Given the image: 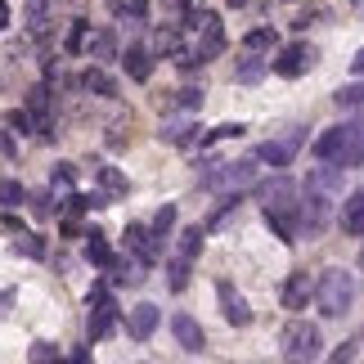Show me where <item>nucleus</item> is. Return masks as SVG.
<instances>
[{"label":"nucleus","instance_id":"f257e3e1","mask_svg":"<svg viewBox=\"0 0 364 364\" xmlns=\"http://www.w3.org/2000/svg\"><path fill=\"white\" fill-rule=\"evenodd\" d=\"M257 162V158H252ZM252 162H207V171H203V189H212L216 198H239L243 189L257 185V166Z\"/></svg>","mask_w":364,"mask_h":364},{"label":"nucleus","instance_id":"f03ea898","mask_svg":"<svg viewBox=\"0 0 364 364\" xmlns=\"http://www.w3.org/2000/svg\"><path fill=\"white\" fill-rule=\"evenodd\" d=\"M351 301H355V279L346 274V270H324L319 274V292H315V306H319V315H328V319H342L346 311H351Z\"/></svg>","mask_w":364,"mask_h":364},{"label":"nucleus","instance_id":"7ed1b4c3","mask_svg":"<svg viewBox=\"0 0 364 364\" xmlns=\"http://www.w3.org/2000/svg\"><path fill=\"white\" fill-rule=\"evenodd\" d=\"M279 346H284V360L301 364V360H319L324 338H319V328L311 324V319H292V324L284 328V338H279Z\"/></svg>","mask_w":364,"mask_h":364},{"label":"nucleus","instance_id":"20e7f679","mask_svg":"<svg viewBox=\"0 0 364 364\" xmlns=\"http://www.w3.org/2000/svg\"><path fill=\"white\" fill-rule=\"evenodd\" d=\"M113 328H117V306L108 297V284H95L90 288V324H86V333H90V342H104Z\"/></svg>","mask_w":364,"mask_h":364},{"label":"nucleus","instance_id":"39448f33","mask_svg":"<svg viewBox=\"0 0 364 364\" xmlns=\"http://www.w3.org/2000/svg\"><path fill=\"white\" fill-rule=\"evenodd\" d=\"M189 27H193V36H198V41H193V46H198L203 63H207V59H216V54L225 50V27H220V18H216L212 9L193 14V18H189Z\"/></svg>","mask_w":364,"mask_h":364},{"label":"nucleus","instance_id":"423d86ee","mask_svg":"<svg viewBox=\"0 0 364 364\" xmlns=\"http://www.w3.org/2000/svg\"><path fill=\"white\" fill-rule=\"evenodd\" d=\"M252 193H257L261 212H288V207H301L297 203V185H292L288 176H274V180H261V185H252Z\"/></svg>","mask_w":364,"mask_h":364},{"label":"nucleus","instance_id":"0eeeda50","mask_svg":"<svg viewBox=\"0 0 364 364\" xmlns=\"http://www.w3.org/2000/svg\"><path fill=\"white\" fill-rule=\"evenodd\" d=\"M149 265L153 261L144 257V252H131V247H126V257H117L113 265H108V274H113L117 288H139L149 279Z\"/></svg>","mask_w":364,"mask_h":364},{"label":"nucleus","instance_id":"6e6552de","mask_svg":"<svg viewBox=\"0 0 364 364\" xmlns=\"http://www.w3.org/2000/svg\"><path fill=\"white\" fill-rule=\"evenodd\" d=\"M23 108L32 113L36 135H41V139H54V104H50V86H32V90H27V100H23Z\"/></svg>","mask_w":364,"mask_h":364},{"label":"nucleus","instance_id":"1a4fd4ad","mask_svg":"<svg viewBox=\"0 0 364 364\" xmlns=\"http://www.w3.org/2000/svg\"><path fill=\"white\" fill-rule=\"evenodd\" d=\"M216 301H220L225 324H234V328H247L252 324V306H247V297L230 284V279H225V284H216Z\"/></svg>","mask_w":364,"mask_h":364},{"label":"nucleus","instance_id":"9d476101","mask_svg":"<svg viewBox=\"0 0 364 364\" xmlns=\"http://www.w3.org/2000/svg\"><path fill=\"white\" fill-rule=\"evenodd\" d=\"M297 149H301V131H288L284 139H265V144H257V153H252V158L265 162V166H288Z\"/></svg>","mask_w":364,"mask_h":364},{"label":"nucleus","instance_id":"9b49d317","mask_svg":"<svg viewBox=\"0 0 364 364\" xmlns=\"http://www.w3.org/2000/svg\"><path fill=\"white\" fill-rule=\"evenodd\" d=\"M77 90H81V95H90V100H117V81L104 73V63L86 68V73L77 77Z\"/></svg>","mask_w":364,"mask_h":364},{"label":"nucleus","instance_id":"f8f14e48","mask_svg":"<svg viewBox=\"0 0 364 364\" xmlns=\"http://www.w3.org/2000/svg\"><path fill=\"white\" fill-rule=\"evenodd\" d=\"M311 63H315L311 46H284L279 59H274V73L279 77H301V73H311Z\"/></svg>","mask_w":364,"mask_h":364},{"label":"nucleus","instance_id":"ddd939ff","mask_svg":"<svg viewBox=\"0 0 364 364\" xmlns=\"http://www.w3.org/2000/svg\"><path fill=\"white\" fill-rule=\"evenodd\" d=\"M328 212H333V193H319V189H306V203H301V220L306 230L319 234L328 225Z\"/></svg>","mask_w":364,"mask_h":364},{"label":"nucleus","instance_id":"4468645a","mask_svg":"<svg viewBox=\"0 0 364 364\" xmlns=\"http://www.w3.org/2000/svg\"><path fill=\"white\" fill-rule=\"evenodd\" d=\"M171 333H176V342L185 346L189 355H203V351H207V333H203V324H198L193 315H176V319H171Z\"/></svg>","mask_w":364,"mask_h":364},{"label":"nucleus","instance_id":"2eb2a0df","mask_svg":"<svg viewBox=\"0 0 364 364\" xmlns=\"http://www.w3.org/2000/svg\"><path fill=\"white\" fill-rule=\"evenodd\" d=\"M158 306L153 301H139V306H131V315H126V333H131L135 342H149L153 338V328H158Z\"/></svg>","mask_w":364,"mask_h":364},{"label":"nucleus","instance_id":"dca6fc26","mask_svg":"<svg viewBox=\"0 0 364 364\" xmlns=\"http://www.w3.org/2000/svg\"><path fill=\"white\" fill-rule=\"evenodd\" d=\"M265 225L274 230V239L297 243V234H301L306 220H301V207H288V212H274V207H270V212H265Z\"/></svg>","mask_w":364,"mask_h":364},{"label":"nucleus","instance_id":"f3484780","mask_svg":"<svg viewBox=\"0 0 364 364\" xmlns=\"http://www.w3.org/2000/svg\"><path fill=\"white\" fill-rule=\"evenodd\" d=\"M315 292H319V279H311V274H292L288 284H284V306H288V311H306Z\"/></svg>","mask_w":364,"mask_h":364},{"label":"nucleus","instance_id":"a211bd4d","mask_svg":"<svg viewBox=\"0 0 364 364\" xmlns=\"http://www.w3.org/2000/svg\"><path fill=\"white\" fill-rule=\"evenodd\" d=\"M126 247H131V252H144L149 261H158L162 239L153 234V225H135V220H131V225H126Z\"/></svg>","mask_w":364,"mask_h":364},{"label":"nucleus","instance_id":"6ab92c4d","mask_svg":"<svg viewBox=\"0 0 364 364\" xmlns=\"http://www.w3.org/2000/svg\"><path fill=\"white\" fill-rule=\"evenodd\" d=\"M338 166H364V122H346V144H342V158Z\"/></svg>","mask_w":364,"mask_h":364},{"label":"nucleus","instance_id":"aec40b11","mask_svg":"<svg viewBox=\"0 0 364 364\" xmlns=\"http://www.w3.org/2000/svg\"><path fill=\"white\" fill-rule=\"evenodd\" d=\"M338 220H342V230H346V234H355V239H364V185H360V189L351 193V198L342 203Z\"/></svg>","mask_w":364,"mask_h":364},{"label":"nucleus","instance_id":"412c9836","mask_svg":"<svg viewBox=\"0 0 364 364\" xmlns=\"http://www.w3.org/2000/svg\"><path fill=\"white\" fill-rule=\"evenodd\" d=\"M122 68L131 73V81H149V77H153V50L131 46V50L122 54Z\"/></svg>","mask_w":364,"mask_h":364},{"label":"nucleus","instance_id":"4be33fe9","mask_svg":"<svg viewBox=\"0 0 364 364\" xmlns=\"http://www.w3.org/2000/svg\"><path fill=\"white\" fill-rule=\"evenodd\" d=\"M342 144H346V126H333V131H324V135L315 139L311 153H315L319 162H338L342 158Z\"/></svg>","mask_w":364,"mask_h":364},{"label":"nucleus","instance_id":"5701e85b","mask_svg":"<svg viewBox=\"0 0 364 364\" xmlns=\"http://www.w3.org/2000/svg\"><path fill=\"white\" fill-rule=\"evenodd\" d=\"M59 0H27V32L32 36H46L50 32V9Z\"/></svg>","mask_w":364,"mask_h":364},{"label":"nucleus","instance_id":"b1692460","mask_svg":"<svg viewBox=\"0 0 364 364\" xmlns=\"http://www.w3.org/2000/svg\"><path fill=\"white\" fill-rule=\"evenodd\" d=\"M86 54H90L95 63H108V59H113V54H117V41H113V32H104V27H100V32H95V27H90Z\"/></svg>","mask_w":364,"mask_h":364},{"label":"nucleus","instance_id":"393cba45","mask_svg":"<svg viewBox=\"0 0 364 364\" xmlns=\"http://www.w3.org/2000/svg\"><path fill=\"white\" fill-rule=\"evenodd\" d=\"M86 261H90V265H100V270H108V265L117 261V257H113V247L104 243V234H100V230H90V234H86Z\"/></svg>","mask_w":364,"mask_h":364},{"label":"nucleus","instance_id":"a878e982","mask_svg":"<svg viewBox=\"0 0 364 364\" xmlns=\"http://www.w3.org/2000/svg\"><path fill=\"white\" fill-rule=\"evenodd\" d=\"M265 73H270V63H265L261 54H252V50H247V59L239 63V73H234V81H239V86H257V81H261Z\"/></svg>","mask_w":364,"mask_h":364},{"label":"nucleus","instance_id":"bb28decb","mask_svg":"<svg viewBox=\"0 0 364 364\" xmlns=\"http://www.w3.org/2000/svg\"><path fill=\"white\" fill-rule=\"evenodd\" d=\"M73 180H77V166L73 162H59V166H54V176H50V193H54V198H73Z\"/></svg>","mask_w":364,"mask_h":364},{"label":"nucleus","instance_id":"cd10ccee","mask_svg":"<svg viewBox=\"0 0 364 364\" xmlns=\"http://www.w3.org/2000/svg\"><path fill=\"white\" fill-rule=\"evenodd\" d=\"M95 180H100V189H104V193H113V198H122V193H126V176L117 171V166L95 162Z\"/></svg>","mask_w":364,"mask_h":364},{"label":"nucleus","instance_id":"c85d7f7f","mask_svg":"<svg viewBox=\"0 0 364 364\" xmlns=\"http://www.w3.org/2000/svg\"><path fill=\"white\" fill-rule=\"evenodd\" d=\"M108 9H113L122 23H144V14H149V0H108Z\"/></svg>","mask_w":364,"mask_h":364},{"label":"nucleus","instance_id":"c756f323","mask_svg":"<svg viewBox=\"0 0 364 364\" xmlns=\"http://www.w3.org/2000/svg\"><path fill=\"white\" fill-rule=\"evenodd\" d=\"M189 131H193V126H189L185 117H166V122H162V131H158V139H162V144H185Z\"/></svg>","mask_w":364,"mask_h":364},{"label":"nucleus","instance_id":"7c9ffc66","mask_svg":"<svg viewBox=\"0 0 364 364\" xmlns=\"http://www.w3.org/2000/svg\"><path fill=\"white\" fill-rule=\"evenodd\" d=\"M203 225H189L185 234H180V243H176V257H185V261H193V257H198V247H203Z\"/></svg>","mask_w":364,"mask_h":364},{"label":"nucleus","instance_id":"2f4dec72","mask_svg":"<svg viewBox=\"0 0 364 364\" xmlns=\"http://www.w3.org/2000/svg\"><path fill=\"white\" fill-rule=\"evenodd\" d=\"M86 41H90V23H73V27H68V36H63V50L68 54H81V50H86Z\"/></svg>","mask_w":364,"mask_h":364},{"label":"nucleus","instance_id":"473e14b6","mask_svg":"<svg viewBox=\"0 0 364 364\" xmlns=\"http://www.w3.org/2000/svg\"><path fill=\"white\" fill-rule=\"evenodd\" d=\"M243 50H252V54L274 50V27H257V32H247L243 36Z\"/></svg>","mask_w":364,"mask_h":364},{"label":"nucleus","instance_id":"72a5a7b5","mask_svg":"<svg viewBox=\"0 0 364 364\" xmlns=\"http://www.w3.org/2000/svg\"><path fill=\"white\" fill-rule=\"evenodd\" d=\"M14 252H18V257H32V261H41V257H46V243H41L36 239V234H18V239H14Z\"/></svg>","mask_w":364,"mask_h":364},{"label":"nucleus","instance_id":"f704fd0d","mask_svg":"<svg viewBox=\"0 0 364 364\" xmlns=\"http://www.w3.org/2000/svg\"><path fill=\"white\" fill-rule=\"evenodd\" d=\"M333 100H338V108H364V81L360 86H342Z\"/></svg>","mask_w":364,"mask_h":364},{"label":"nucleus","instance_id":"c9c22d12","mask_svg":"<svg viewBox=\"0 0 364 364\" xmlns=\"http://www.w3.org/2000/svg\"><path fill=\"white\" fill-rule=\"evenodd\" d=\"M171 225H176V207L166 203V207H158V216H153V234H158V239H166V234H171Z\"/></svg>","mask_w":364,"mask_h":364},{"label":"nucleus","instance_id":"e433bc0d","mask_svg":"<svg viewBox=\"0 0 364 364\" xmlns=\"http://www.w3.org/2000/svg\"><path fill=\"white\" fill-rule=\"evenodd\" d=\"M203 86H185V90H176V100H180V108H185V113H193V108H203Z\"/></svg>","mask_w":364,"mask_h":364},{"label":"nucleus","instance_id":"4c0bfd02","mask_svg":"<svg viewBox=\"0 0 364 364\" xmlns=\"http://www.w3.org/2000/svg\"><path fill=\"white\" fill-rule=\"evenodd\" d=\"M189 265H193V261H185V257H176V261H171V288H176V292H185V288H189Z\"/></svg>","mask_w":364,"mask_h":364},{"label":"nucleus","instance_id":"58836bf2","mask_svg":"<svg viewBox=\"0 0 364 364\" xmlns=\"http://www.w3.org/2000/svg\"><path fill=\"white\" fill-rule=\"evenodd\" d=\"M234 216H239V203H234V198H230V207H225V212H220V216H212V220H207V234H220V230H225V225H230V220H234Z\"/></svg>","mask_w":364,"mask_h":364},{"label":"nucleus","instance_id":"ea45409f","mask_svg":"<svg viewBox=\"0 0 364 364\" xmlns=\"http://www.w3.org/2000/svg\"><path fill=\"white\" fill-rule=\"evenodd\" d=\"M0 198H5V207H18V203H27V193H23V185H18V180H5Z\"/></svg>","mask_w":364,"mask_h":364},{"label":"nucleus","instance_id":"a19ab883","mask_svg":"<svg viewBox=\"0 0 364 364\" xmlns=\"http://www.w3.org/2000/svg\"><path fill=\"white\" fill-rule=\"evenodd\" d=\"M243 131H247L243 122H225V126H216V131H212V144H216V139H239Z\"/></svg>","mask_w":364,"mask_h":364},{"label":"nucleus","instance_id":"79ce46f5","mask_svg":"<svg viewBox=\"0 0 364 364\" xmlns=\"http://www.w3.org/2000/svg\"><path fill=\"white\" fill-rule=\"evenodd\" d=\"M27 355H32L36 364H46V360H59V346H54V342H36V346H32Z\"/></svg>","mask_w":364,"mask_h":364},{"label":"nucleus","instance_id":"37998d69","mask_svg":"<svg viewBox=\"0 0 364 364\" xmlns=\"http://www.w3.org/2000/svg\"><path fill=\"white\" fill-rule=\"evenodd\" d=\"M50 198H54V193H36V198H32V216H41V220H46V216H54Z\"/></svg>","mask_w":364,"mask_h":364},{"label":"nucleus","instance_id":"c03bdc74","mask_svg":"<svg viewBox=\"0 0 364 364\" xmlns=\"http://www.w3.org/2000/svg\"><path fill=\"white\" fill-rule=\"evenodd\" d=\"M162 9H166V14H176V18H180V14H189V9H193V0H162Z\"/></svg>","mask_w":364,"mask_h":364},{"label":"nucleus","instance_id":"a18cd8bd","mask_svg":"<svg viewBox=\"0 0 364 364\" xmlns=\"http://www.w3.org/2000/svg\"><path fill=\"white\" fill-rule=\"evenodd\" d=\"M5 234H9V239H18V234H23V220L14 216V207H9V216H5Z\"/></svg>","mask_w":364,"mask_h":364},{"label":"nucleus","instance_id":"49530a36","mask_svg":"<svg viewBox=\"0 0 364 364\" xmlns=\"http://www.w3.org/2000/svg\"><path fill=\"white\" fill-rule=\"evenodd\" d=\"M5 162H18V144H14V131H5Z\"/></svg>","mask_w":364,"mask_h":364},{"label":"nucleus","instance_id":"de8ad7c7","mask_svg":"<svg viewBox=\"0 0 364 364\" xmlns=\"http://www.w3.org/2000/svg\"><path fill=\"white\" fill-rule=\"evenodd\" d=\"M351 355H355V346H351V342H346V346H338V351H333V360H338V364H346Z\"/></svg>","mask_w":364,"mask_h":364},{"label":"nucleus","instance_id":"09e8293b","mask_svg":"<svg viewBox=\"0 0 364 364\" xmlns=\"http://www.w3.org/2000/svg\"><path fill=\"white\" fill-rule=\"evenodd\" d=\"M351 68H355V73L364 77V50H360V54H355V59H351Z\"/></svg>","mask_w":364,"mask_h":364},{"label":"nucleus","instance_id":"8fccbe9b","mask_svg":"<svg viewBox=\"0 0 364 364\" xmlns=\"http://www.w3.org/2000/svg\"><path fill=\"white\" fill-rule=\"evenodd\" d=\"M225 5H234V9H239V5H247V0H225Z\"/></svg>","mask_w":364,"mask_h":364}]
</instances>
